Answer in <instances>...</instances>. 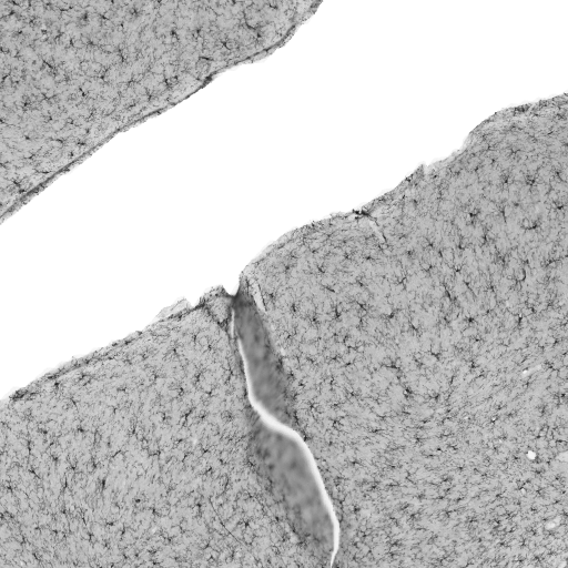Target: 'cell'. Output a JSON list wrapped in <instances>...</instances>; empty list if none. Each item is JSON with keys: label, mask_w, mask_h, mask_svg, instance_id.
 Listing matches in <instances>:
<instances>
[{"label": "cell", "mask_w": 568, "mask_h": 568, "mask_svg": "<svg viewBox=\"0 0 568 568\" xmlns=\"http://www.w3.org/2000/svg\"><path fill=\"white\" fill-rule=\"evenodd\" d=\"M235 332L248 386L263 416L296 430L290 382L261 316L250 303L237 304Z\"/></svg>", "instance_id": "obj_2"}, {"label": "cell", "mask_w": 568, "mask_h": 568, "mask_svg": "<svg viewBox=\"0 0 568 568\" xmlns=\"http://www.w3.org/2000/svg\"><path fill=\"white\" fill-rule=\"evenodd\" d=\"M248 459L301 542L314 555L326 549L331 515L307 447L295 429L253 416Z\"/></svg>", "instance_id": "obj_1"}]
</instances>
